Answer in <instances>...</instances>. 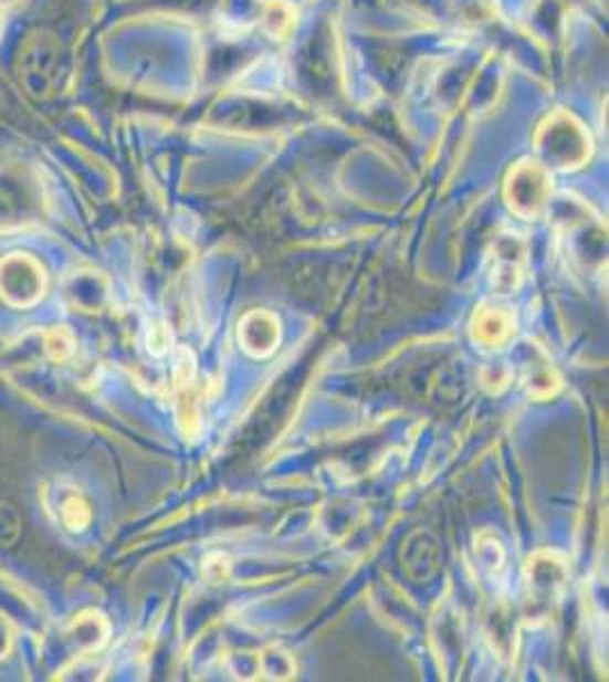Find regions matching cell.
I'll return each instance as SVG.
<instances>
[{
	"label": "cell",
	"mask_w": 609,
	"mask_h": 682,
	"mask_svg": "<svg viewBox=\"0 0 609 682\" xmlns=\"http://www.w3.org/2000/svg\"><path fill=\"white\" fill-rule=\"evenodd\" d=\"M568 571L553 553H539L527 562L525 574V621L542 623L553 617L566 589Z\"/></svg>",
	"instance_id": "obj_1"
},
{
	"label": "cell",
	"mask_w": 609,
	"mask_h": 682,
	"mask_svg": "<svg viewBox=\"0 0 609 682\" xmlns=\"http://www.w3.org/2000/svg\"><path fill=\"white\" fill-rule=\"evenodd\" d=\"M241 348L253 357H269L280 344V321L264 309L251 312L239 326Z\"/></svg>",
	"instance_id": "obj_2"
},
{
	"label": "cell",
	"mask_w": 609,
	"mask_h": 682,
	"mask_svg": "<svg viewBox=\"0 0 609 682\" xmlns=\"http://www.w3.org/2000/svg\"><path fill=\"white\" fill-rule=\"evenodd\" d=\"M471 337L482 348H503L514 337V316L507 309L484 305L471 321Z\"/></svg>",
	"instance_id": "obj_3"
}]
</instances>
